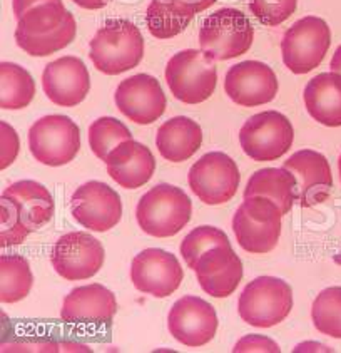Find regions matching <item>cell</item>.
Segmentation results:
<instances>
[{
	"instance_id": "obj_16",
	"label": "cell",
	"mask_w": 341,
	"mask_h": 353,
	"mask_svg": "<svg viewBox=\"0 0 341 353\" xmlns=\"http://www.w3.org/2000/svg\"><path fill=\"white\" fill-rule=\"evenodd\" d=\"M218 313L213 305L199 296H183L172 305L167 315V328L179 343L198 348L216 336Z\"/></svg>"
},
{
	"instance_id": "obj_21",
	"label": "cell",
	"mask_w": 341,
	"mask_h": 353,
	"mask_svg": "<svg viewBox=\"0 0 341 353\" xmlns=\"http://www.w3.org/2000/svg\"><path fill=\"white\" fill-rule=\"evenodd\" d=\"M199 286L213 298H227L242 280V263L231 245L207 250L194 266Z\"/></svg>"
},
{
	"instance_id": "obj_38",
	"label": "cell",
	"mask_w": 341,
	"mask_h": 353,
	"mask_svg": "<svg viewBox=\"0 0 341 353\" xmlns=\"http://www.w3.org/2000/svg\"><path fill=\"white\" fill-rule=\"evenodd\" d=\"M76 6L82 7V9H87V10H97V9H103V7L107 6L111 0H72Z\"/></svg>"
},
{
	"instance_id": "obj_34",
	"label": "cell",
	"mask_w": 341,
	"mask_h": 353,
	"mask_svg": "<svg viewBox=\"0 0 341 353\" xmlns=\"http://www.w3.org/2000/svg\"><path fill=\"white\" fill-rule=\"evenodd\" d=\"M0 144H2V149H0V170L3 171L14 163L19 151H21V139H19L15 129L6 121L0 123Z\"/></svg>"
},
{
	"instance_id": "obj_3",
	"label": "cell",
	"mask_w": 341,
	"mask_h": 353,
	"mask_svg": "<svg viewBox=\"0 0 341 353\" xmlns=\"http://www.w3.org/2000/svg\"><path fill=\"white\" fill-rule=\"evenodd\" d=\"M144 56V39L136 23L127 19H109L89 44V57L99 72L119 76L139 65Z\"/></svg>"
},
{
	"instance_id": "obj_25",
	"label": "cell",
	"mask_w": 341,
	"mask_h": 353,
	"mask_svg": "<svg viewBox=\"0 0 341 353\" xmlns=\"http://www.w3.org/2000/svg\"><path fill=\"white\" fill-rule=\"evenodd\" d=\"M304 105L316 123L328 128L341 125V76L323 72L308 82L303 92Z\"/></svg>"
},
{
	"instance_id": "obj_1",
	"label": "cell",
	"mask_w": 341,
	"mask_h": 353,
	"mask_svg": "<svg viewBox=\"0 0 341 353\" xmlns=\"http://www.w3.org/2000/svg\"><path fill=\"white\" fill-rule=\"evenodd\" d=\"M54 210L52 194L44 184L32 179L10 184L0 196V246L22 245L52 219Z\"/></svg>"
},
{
	"instance_id": "obj_8",
	"label": "cell",
	"mask_w": 341,
	"mask_h": 353,
	"mask_svg": "<svg viewBox=\"0 0 341 353\" xmlns=\"http://www.w3.org/2000/svg\"><path fill=\"white\" fill-rule=\"evenodd\" d=\"M291 308V286L276 276H258L249 281L238 301L239 316L256 328H271L281 323Z\"/></svg>"
},
{
	"instance_id": "obj_20",
	"label": "cell",
	"mask_w": 341,
	"mask_h": 353,
	"mask_svg": "<svg viewBox=\"0 0 341 353\" xmlns=\"http://www.w3.org/2000/svg\"><path fill=\"white\" fill-rule=\"evenodd\" d=\"M45 96L61 108H74L85 99L91 89V76L79 57L64 56L49 62L42 74Z\"/></svg>"
},
{
	"instance_id": "obj_5",
	"label": "cell",
	"mask_w": 341,
	"mask_h": 353,
	"mask_svg": "<svg viewBox=\"0 0 341 353\" xmlns=\"http://www.w3.org/2000/svg\"><path fill=\"white\" fill-rule=\"evenodd\" d=\"M166 82L172 96L181 103H205L218 84L216 61L201 49L181 50L167 61Z\"/></svg>"
},
{
	"instance_id": "obj_22",
	"label": "cell",
	"mask_w": 341,
	"mask_h": 353,
	"mask_svg": "<svg viewBox=\"0 0 341 353\" xmlns=\"http://www.w3.org/2000/svg\"><path fill=\"white\" fill-rule=\"evenodd\" d=\"M117 312L114 293L103 285H84L74 288L61 308V319L68 323L104 325L112 321Z\"/></svg>"
},
{
	"instance_id": "obj_13",
	"label": "cell",
	"mask_w": 341,
	"mask_h": 353,
	"mask_svg": "<svg viewBox=\"0 0 341 353\" xmlns=\"http://www.w3.org/2000/svg\"><path fill=\"white\" fill-rule=\"evenodd\" d=\"M187 183L205 205H223L236 194L239 170L236 163L225 152H207L191 166Z\"/></svg>"
},
{
	"instance_id": "obj_2",
	"label": "cell",
	"mask_w": 341,
	"mask_h": 353,
	"mask_svg": "<svg viewBox=\"0 0 341 353\" xmlns=\"http://www.w3.org/2000/svg\"><path fill=\"white\" fill-rule=\"evenodd\" d=\"M76 32V19L61 0L41 3L23 14L17 21L15 41L29 56L45 57L68 47Z\"/></svg>"
},
{
	"instance_id": "obj_33",
	"label": "cell",
	"mask_w": 341,
	"mask_h": 353,
	"mask_svg": "<svg viewBox=\"0 0 341 353\" xmlns=\"http://www.w3.org/2000/svg\"><path fill=\"white\" fill-rule=\"evenodd\" d=\"M298 0H249V10L262 26L276 27L296 12Z\"/></svg>"
},
{
	"instance_id": "obj_17",
	"label": "cell",
	"mask_w": 341,
	"mask_h": 353,
	"mask_svg": "<svg viewBox=\"0 0 341 353\" xmlns=\"http://www.w3.org/2000/svg\"><path fill=\"white\" fill-rule=\"evenodd\" d=\"M117 109L132 123L147 125L166 111V94L159 81L149 74H136L117 85L114 94Z\"/></svg>"
},
{
	"instance_id": "obj_9",
	"label": "cell",
	"mask_w": 341,
	"mask_h": 353,
	"mask_svg": "<svg viewBox=\"0 0 341 353\" xmlns=\"http://www.w3.org/2000/svg\"><path fill=\"white\" fill-rule=\"evenodd\" d=\"M331 46L330 26L323 19L308 15L293 23L281 41L285 65L293 74H308L323 62Z\"/></svg>"
},
{
	"instance_id": "obj_26",
	"label": "cell",
	"mask_w": 341,
	"mask_h": 353,
	"mask_svg": "<svg viewBox=\"0 0 341 353\" xmlns=\"http://www.w3.org/2000/svg\"><path fill=\"white\" fill-rule=\"evenodd\" d=\"M265 196L276 203L281 213L288 214L296 201V179L285 168H265L254 172L245 190V198Z\"/></svg>"
},
{
	"instance_id": "obj_31",
	"label": "cell",
	"mask_w": 341,
	"mask_h": 353,
	"mask_svg": "<svg viewBox=\"0 0 341 353\" xmlns=\"http://www.w3.org/2000/svg\"><path fill=\"white\" fill-rule=\"evenodd\" d=\"M129 139H132L131 131L116 117H99L89 125V146L101 161L107 159L114 148Z\"/></svg>"
},
{
	"instance_id": "obj_40",
	"label": "cell",
	"mask_w": 341,
	"mask_h": 353,
	"mask_svg": "<svg viewBox=\"0 0 341 353\" xmlns=\"http://www.w3.org/2000/svg\"><path fill=\"white\" fill-rule=\"evenodd\" d=\"M338 170H340V179H341V154H340V159H338Z\"/></svg>"
},
{
	"instance_id": "obj_14",
	"label": "cell",
	"mask_w": 341,
	"mask_h": 353,
	"mask_svg": "<svg viewBox=\"0 0 341 353\" xmlns=\"http://www.w3.org/2000/svg\"><path fill=\"white\" fill-rule=\"evenodd\" d=\"M72 216L84 228L105 233L123 218L121 196L101 181H89L74 191L70 199Z\"/></svg>"
},
{
	"instance_id": "obj_28",
	"label": "cell",
	"mask_w": 341,
	"mask_h": 353,
	"mask_svg": "<svg viewBox=\"0 0 341 353\" xmlns=\"http://www.w3.org/2000/svg\"><path fill=\"white\" fill-rule=\"evenodd\" d=\"M0 84H2V96H0V108L7 111L27 108L34 101L35 82L29 70L14 62H2L0 64Z\"/></svg>"
},
{
	"instance_id": "obj_30",
	"label": "cell",
	"mask_w": 341,
	"mask_h": 353,
	"mask_svg": "<svg viewBox=\"0 0 341 353\" xmlns=\"http://www.w3.org/2000/svg\"><path fill=\"white\" fill-rule=\"evenodd\" d=\"M311 319L316 330L341 339V286H330L315 298Z\"/></svg>"
},
{
	"instance_id": "obj_15",
	"label": "cell",
	"mask_w": 341,
	"mask_h": 353,
	"mask_svg": "<svg viewBox=\"0 0 341 353\" xmlns=\"http://www.w3.org/2000/svg\"><path fill=\"white\" fill-rule=\"evenodd\" d=\"M184 272L176 254L161 248L141 251L131 263L132 285L141 293L166 298L183 283Z\"/></svg>"
},
{
	"instance_id": "obj_35",
	"label": "cell",
	"mask_w": 341,
	"mask_h": 353,
	"mask_svg": "<svg viewBox=\"0 0 341 353\" xmlns=\"http://www.w3.org/2000/svg\"><path fill=\"white\" fill-rule=\"evenodd\" d=\"M234 353H251V352H266V353H280L281 348L274 340L265 335H246L234 345Z\"/></svg>"
},
{
	"instance_id": "obj_6",
	"label": "cell",
	"mask_w": 341,
	"mask_h": 353,
	"mask_svg": "<svg viewBox=\"0 0 341 353\" xmlns=\"http://www.w3.org/2000/svg\"><path fill=\"white\" fill-rule=\"evenodd\" d=\"M285 214L265 196H249L239 205L233 216V231L242 250L265 254L276 248Z\"/></svg>"
},
{
	"instance_id": "obj_12",
	"label": "cell",
	"mask_w": 341,
	"mask_h": 353,
	"mask_svg": "<svg viewBox=\"0 0 341 353\" xmlns=\"http://www.w3.org/2000/svg\"><path fill=\"white\" fill-rule=\"evenodd\" d=\"M104 248L97 238L84 231H70L54 243L50 263L59 276L69 281L89 280L104 265Z\"/></svg>"
},
{
	"instance_id": "obj_23",
	"label": "cell",
	"mask_w": 341,
	"mask_h": 353,
	"mask_svg": "<svg viewBox=\"0 0 341 353\" xmlns=\"http://www.w3.org/2000/svg\"><path fill=\"white\" fill-rule=\"evenodd\" d=\"M104 163L109 176L125 190L144 186L156 170V159L151 149L132 139L114 148Z\"/></svg>"
},
{
	"instance_id": "obj_29",
	"label": "cell",
	"mask_w": 341,
	"mask_h": 353,
	"mask_svg": "<svg viewBox=\"0 0 341 353\" xmlns=\"http://www.w3.org/2000/svg\"><path fill=\"white\" fill-rule=\"evenodd\" d=\"M193 17L172 0H151L146 10V26L151 35L164 41L184 32Z\"/></svg>"
},
{
	"instance_id": "obj_19",
	"label": "cell",
	"mask_w": 341,
	"mask_h": 353,
	"mask_svg": "<svg viewBox=\"0 0 341 353\" xmlns=\"http://www.w3.org/2000/svg\"><path fill=\"white\" fill-rule=\"evenodd\" d=\"M296 179V201L311 208L323 203L333 188V174L328 159L318 151L301 149L283 163Z\"/></svg>"
},
{
	"instance_id": "obj_11",
	"label": "cell",
	"mask_w": 341,
	"mask_h": 353,
	"mask_svg": "<svg viewBox=\"0 0 341 353\" xmlns=\"http://www.w3.org/2000/svg\"><path fill=\"white\" fill-rule=\"evenodd\" d=\"M29 149L45 166H65L79 152L81 131L68 116H44L29 129Z\"/></svg>"
},
{
	"instance_id": "obj_32",
	"label": "cell",
	"mask_w": 341,
	"mask_h": 353,
	"mask_svg": "<svg viewBox=\"0 0 341 353\" xmlns=\"http://www.w3.org/2000/svg\"><path fill=\"white\" fill-rule=\"evenodd\" d=\"M231 245L229 238L223 230L214 226H198L183 239L181 254L183 260L191 270H194L196 263L206 253L207 250L216 248V246Z\"/></svg>"
},
{
	"instance_id": "obj_18",
	"label": "cell",
	"mask_w": 341,
	"mask_h": 353,
	"mask_svg": "<svg viewBox=\"0 0 341 353\" xmlns=\"http://www.w3.org/2000/svg\"><path fill=\"white\" fill-rule=\"evenodd\" d=\"M225 89L229 99L242 108L269 104L278 94V77L265 62H238L226 72Z\"/></svg>"
},
{
	"instance_id": "obj_27",
	"label": "cell",
	"mask_w": 341,
	"mask_h": 353,
	"mask_svg": "<svg viewBox=\"0 0 341 353\" xmlns=\"http://www.w3.org/2000/svg\"><path fill=\"white\" fill-rule=\"evenodd\" d=\"M34 274L29 261L22 254L0 256V301L17 303L32 290Z\"/></svg>"
},
{
	"instance_id": "obj_10",
	"label": "cell",
	"mask_w": 341,
	"mask_h": 353,
	"mask_svg": "<svg viewBox=\"0 0 341 353\" xmlns=\"http://www.w3.org/2000/svg\"><path fill=\"white\" fill-rule=\"evenodd\" d=\"M293 139L295 129L291 121L278 111H262L251 116L239 131L242 151L258 163L280 159L289 151Z\"/></svg>"
},
{
	"instance_id": "obj_39",
	"label": "cell",
	"mask_w": 341,
	"mask_h": 353,
	"mask_svg": "<svg viewBox=\"0 0 341 353\" xmlns=\"http://www.w3.org/2000/svg\"><path fill=\"white\" fill-rule=\"evenodd\" d=\"M330 68H331V72H336L341 76V46L336 49V52L333 54Z\"/></svg>"
},
{
	"instance_id": "obj_24",
	"label": "cell",
	"mask_w": 341,
	"mask_h": 353,
	"mask_svg": "<svg viewBox=\"0 0 341 353\" xmlns=\"http://www.w3.org/2000/svg\"><path fill=\"white\" fill-rule=\"evenodd\" d=\"M203 144V129L186 116L172 117L158 129L156 146L166 161L183 163L199 151Z\"/></svg>"
},
{
	"instance_id": "obj_36",
	"label": "cell",
	"mask_w": 341,
	"mask_h": 353,
	"mask_svg": "<svg viewBox=\"0 0 341 353\" xmlns=\"http://www.w3.org/2000/svg\"><path fill=\"white\" fill-rule=\"evenodd\" d=\"M178 7H181L183 10H186L187 14L196 15L199 12L209 9L211 6L216 3V0H172Z\"/></svg>"
},
{
	"instance_id": "obj_7",
	"label": "cell",
	"mask_w": 341,
	"mask_h": 353,
	"mask_svg": "<svg viewBox=\"0 0 341 353\" xmlns=\"http://www.w3.org/2000/svg\"><path fill=\"white\" fill-rule=\"evenodd\" d=\"M254 29L241 10L225 7L209 14L201 23L199 47L214 61H229L249 50Z\"/></svg>"
},
{
	"instance_id": "obj_4",
	"label": "cell",
	"mask_w": 341,
	"mask_h": 353,
	"mask_svg": "<svg viewBox=\"0 0 341 353\" xmlns=\"http://www.w3.org/2000/svg\"><path fill=\"white\" fill-rule=\"evenodd\" d=\"M193 216V203L181 188L158 184L151 188L136 208L139 228L149 236L171 238L178 234Z\"/></svg>"
},
{
	"instance_id": "obj_37",
	"label": "cell",
	"mask_w": 341,
	"mask_h": 353,
	"mask_svg": "<svg viewBox=\"0 0 341 353\" xmlns=\"http://www.w3.org/2000/svg\"><path fill=\"white\" fill-rule=\"evenodd\" d=\"M47 2H61V0H14V2H12V9H14L15 19L19 21V19H21L23 14H27L30 9Z\"/></svg>"
}]
</instances>
